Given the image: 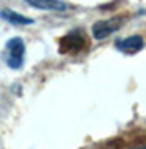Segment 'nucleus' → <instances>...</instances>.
I'll list each match as a JSON object with an SVG mask.
<instances>
[{
  "mask_svg": "<svg viewBox=\"0 0 146 149\" xmlns=\"http://www.w3.org/2000/svg\"><path fill=\"white\" fill-rule=\"evenodd\" d=\"M25 43L20 37H15L7 42V65L12 70H18L23 65Z\"/></svg>",
  "mask_w": 146,
  "mask_h": 149,
  "instance_id": "obj_1",
  "label": "nucleus"
},
{
  "mask_svg": "<svg viewBox=\"0 0 146 149\" xmlns=\"http://www.w3.org/2000/svg\"><path fill=\"white\" fill-rule=\"evenodd\" d=\"M119 27H121V18H119V17H115V18L96 22V23L93 25L92 32H93V37L96 38V40H103V38H106L108 35L115 33Z\"/></svg>",
  "mask_w": 146,
  "mask_h": 149,
  "instance_id": "obj_2",
  "label": "nucleus"
},
{
  "mask_svg": "<svg viewBox=\"0 0 146 149\" xmlns=\"http://www.w3.org/2000/svg\"><path fill=\"white\" fill-rule=\"evenodd\" d=\"M116 47L123 53H136V52H140L141 48L145 47V40L140 35H131V37H126L123 40L116 42Z\"/></svg>",
  "mask_w": 146,
  "mask_h": 149,
  "instance_id": "obj_3",
  "label": "nucleus"
},
{
  "mask_svg": "<svg viewBox=\"0 0 146 149\" xmlns=\"http://www.w3.org/2000/svg\"><path fill=\"white\" fill-rule=\"evenodd\" d=\"M30 7L40 8V10H52V12H63L68 8V3L61 0H23Z\"/></svg>",
  "mask_w": 146,
  "mask_h": 149,
  "instance_id": "obj_4",
  "label": "nucleus"
},
{
  "mask_svg": "<svg viewBox=\"0 0 146 149\" xmlns=\"http://www.w3.org/2000/svg\"><path fill=\"white\" fill-rule=\"evenodd\" d=\"M2 17H3L7 22L15 23V25H30V23H33L32 18H27V17L20 15V13H17V12H13V10H2Z\"/></svg>",
  "mask_w": 146,
  "mask_h": 149,
  "instance_id": "obj_5",
  "label": "nucleus"
},
{
  "mask_svg": "<svg viewBox=\"0 0 146 149\" xmlns=\"http://www.w3.org/2000/svg\"><path fill=\"white\" fill-rule=\"evenodd\" d=\"M136 149H146V146H143V148H136Z\"/></svg>",
  "mask_w": 146,
  "mask_h": 149,
  "instance_id": "obj_6",
  "label": "nucleus"
}]
</instances>
